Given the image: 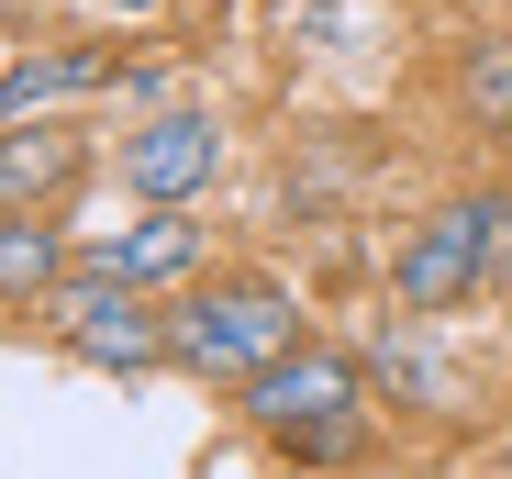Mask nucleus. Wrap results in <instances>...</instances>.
<instances>
[{
	"label": "nucleus",
	"instance_id": "f257e3e1",
	"mask_svg": "<svg viewBox=\"0 0 512 479\" xmlns=\"http://www.w3.org/2000/svg\"><path fill=\"white\" fill-rule=\"evenodd\" d=\"M234 390H245V424L301 446V457H357V435H368V379H357V357H334V346H279Z\"/></svg>",
	"mask_w": 512,
	"mask_h": 479
},
{
	"label": "nucleus",
	"instance_id": "f03ea898",
	"mask_svg": "<svg viewBox=\"0 0 512 479\" xmlns=\"http://www.w3.org/2000/svg\"><path fill=\"white\" fill-rule=\"evenodd\" d=\"M279 346H301V312H290L279 279H212L167 312V357L190 379H256Z\"/></svg>",
	"mask_w": 512,
	"mask_h": 479
},
{
	"label": "nucleus",
	"instance_id": "7ed1b4c3",
	"mask_svg": "<svg viewBox=\"0 0 512 479\" xmlns=\"http://www.w3.org/2000/svg\"><path fill=\"white\" fill-rule=\"evenodd\" d=\"M45 324L90 357V368H123V379L167 357V312H145V290H123V279H101V268L56 279V290H45Z\"/></svg>",
	"mask_w": 512,
	"mask_h": 479
},
{
	"label": "nucleus",
	"instance_id": "20e7f679",
	"mask_svg": "<svg viewBox=\"0 0 512 479\" xmlns=\"http://www.w3.org/2000/svg\"><path fill=\"white\" fill-rule=\"evenodd\" d=\"M490 246H501V201H446V212L401 246V268H390L401 312H457V301L490 279Z\"/></svg>",
	"mask_w": 512,
	"mask_h": 479
},
{
	"label": "nucleus",
	"instance_id": "39448f33",
	"mask_svg": "<svg viewBox=\"0 0 512 479\" xmlns=\"http://www.w3.org/2000/svg\"><path fill=\"white\" fill-rule=\"evenodd\" d=\"M123 179L145 190V201H167V212H179V201H201L212 179H223V123L212 112H145L134 134H123Z\"/></svg>",
	"mask_w": 512,
	"mask_h": 479
},
{
	"label": "nucleus",
	"instance_id": "423d86ee",
	"mask_svg": "<svg viewBox=\"0 0 512 479\" xmlns=\"http://www.w3.org/2000/svg\"><path fill=\"white\" fill-rule=\"evenodd\" d=\"M112 90V45H56V56H12L0 67V123H34L56 101H90Z\"/></svg>",
	"mask_w": 512,
	"mask_h": 479
},
{
	"label": "nucleus",
	"instance_id": "0eeeda50",
	"mask_svg": "<svg viewBox=\"0 0 512 479\" xmlns=\"http://www.w3.org/2000/svg\"><path fill=\"white\" fill-rule=\"evenodd\" d=\"M90 268H101V279H123V290L190 279V268H201V223H179V212L156 201V223H134V234H101V246H90Z\"/></svg>",
	"mask_w": 512,
	"mask_h": 479
},
{
	"label": "nucleus",
	"instance_id": "6e6552de",
	"mask_svg": "<svg viewBox=\"0 0 512 479\" xmlns=\"http://www.w3.org/2000/svg\"><path fill=\"white\" fill-rule=\"evenodd\" d=\"M78 179V134H56L45 112L34 123H0V212H34Z\"/></svg>",
	"mask_w": 512,
	"mask_h": 479
},
{
	"label": "nucleus",
	"instance_id": "1a4fd4ad",
	"mask_svg": "<svg viewBox=\"0 0 512 479\" xmlns=\"http://www.w3.org/2000/svg\"><path fill=\"white\" fill-rule=\"evenodd\" d=\"M468 112L490 134H512V34H479L468 45Z\"/></svg>",
	"mask_w": 512,
	"mask_h": 479
},
{
	"label": "nucleus",
	"instance_id": "9d476101",
	"mask_svg": "<svg viewBox=\"0 0 512 479\" xmlns=\"http://www.w3.org/2000/svg\"><path fill=\"white\" fill-rule=\"evenodd\" d=\"M0 290H56V234L0 212Z\"/></svg>",
	"mask_w": 512,
	"mask_h": 479
},
{
	"label": "nucleus",
	"instance_id": "9b49d317",
	"mask_svg": "<svg viewBox=\"0 0 512 479\" xmlns=\"http://www.w3.org/2000/svg\"><path fill=\"white\" fill-rule=\"evenodd\" d=\"M123 12H156V0H123Z\"/></svg>",
	"mask_w": 512,
	"mask_h": 479
}]
</instances>
